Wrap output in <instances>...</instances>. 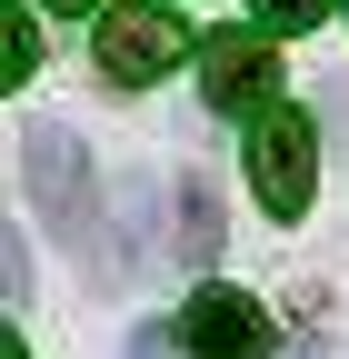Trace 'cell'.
Listing matches in <instances>:
<instances>
[{
    "mask_svg": "<svg viewBox=\"0 0 349 359\" xmlns=\"http://www.w3.org/2000/svg\"><path fill=\"white\" fill-rule=\"evenodd\" d=\"M20 190H30V210L50 219V230L80 250V240H100V190H90V150L70 140L60 120H30L20 130Z\"/></svg>",
    "mask_w": 349,
    "mask_h": 359,
    "instance_id": "cell-1",
    "label": "cell"
},
{
    "mask_svg": "<svg viewBox=\"0 0 349 359\" xmlns=\"http://www.w3.org/2000/svg\"><path fill=\"white\" fill-rule=\"evenodd\" d=\"M90 50H100V80L150 90L160 70H180V60H190V20L170 11V0H110L100 30H90Z\"/></svg>",
    "mask_w": 349,
    "mask_h": 359,
    "instance_id": "cell-2",
    "label": "cell"
},
{
    "mask_svg": "<svg viewBox=\"0 0 349 359\" xmlns=\"http://www.w3.org/2000/svg\"><path fill=\"white\" fill-rule=\"evenodd\" d=\"M310 180H320V130L299 110H270L249 130V190H259V210L299 219V210H310Z\"/></svg>",
    "mask_w": 349,
    "mask_h": 359,
    "instance_id": "cell-3",
    "label": "cell"
},
{
    "mask_svg": "<svg viewBox=\"0 0 349 359\" xmlns=\"http://www.w3.org/2000/svg\"><path fill=\"white\" fill-rule=\"evenodd\" d=\"M200 90H210V110H259V120H270L280 110L270 100V90H280L270 40H259V30H210L200 40Z\"/></svg>",
    "mask_w": 349,
    "mask_h": 359,
    "instance_id": "cell-4",
    "label": "cell"
},
{
    "mask_svg": "<svg viewBox=\"0 0 349 359\" xmlns=\"http://www.w3.org/2000/svg\"><path fill=\"white\" fill-rule=\"evenodd\" d=\"M180 349L190 359H259L270 349V309H259L249 290H200L180 309Z\"/></svg>",
    "mask_w": 349,
    "mask_h": 359,
    "instance_id": "cell-5",
    "label": "cell"
},
{
    "mask_svg": "<svg viewBox=\"0 0 349 359\" xmlns=\"http://www.w3.org/2000/svg\"><path fill=\"white\" fill-rule=\"evenodd\" d=\"M170 250H180V259L220 250V200H210V190H180V240H170Z\"/></svg>",
    "mask_w": 349,
    "mask_h": 359,
    "instance_id": "cell-6",
    "label": "cell"
},
{
    "mask_svg": "<svg viewBox=\"0 0 349 359\" xmlns=\"http://www.w3.org/2000/svg\"><path fill=\"white\" fill-rule=\"evenodd\" d=\"M0 50H11V80L40 70V20H30V0H11V20H0Z\"/></svg>",
    "mask_w": 349,
    "mask_h": 359,
    "instance_id": "cell-7",
    "label": "cell"
},
{
    "mask_svg": "<svg viewBox=\"0 0 349 359\" xmlns=\"http://www.w3.org/2000/svg\"><path fill=\"white\" fill-rule=\"evenodd\" d=\"M320 0H259V30H310Z\"/></svg>",
    "mask_w": 349,
    "mask_h": 359,
    "instance_id": "cell-8",
    "label": "cell"
},
{
    "mask_svg": "<svg viewBox=\"0 0 349 359\" xmlns=\"http://www.w3.org/2000/svg\"><path fill=\"white\" fill-rule=\"evenodd\" d=\"M0 280H11V299H30V250L20 240H0Z\"/></svg>",
    "mask_w": 349,
    "mask_h": 359,
    "instance_id": "cell-9",
    "label": "cell"
},
{
    "mask_svg": "<svg viewBox=\"0 0 349 359\" xmlns=\"http://www.w3.org/2000/svg\"><path fill=\"white\" fill-rule=\"evenodd\" d=\"M11 359H30V349H20V339H11Z\"/></svg>",
    "mask_w": 349,
    "mask_h": 359,
    "instance_id": "cell-10",
    "label": "cell"
},
{
    "mask_svg": "<svg viewBox=\"0 0 349 359\" xmlns=\"http://www.w3.org/2000/svg\"><path fill=\"white\" fill-rule=\"evenodd\" d=\"M60 11H80V0H60Z\"/></svg>",
    "mask_w": 349,
    "mask_h": 359,
    "instance_id": "cell-11",
    "label": "cell"
},
{
    "mask_svg": "<svg viewBox=\"0 0 349 359\" xmlns=\"http://www.w3.org/2000/svg\"><path fill=\"white\" fill-rule=\"evenodd\" d=\"M339 11H349V0H339Z\"/></svg>",
    "mask_w": 349,
    "mask_h": 359,
    "instance_id": "cell-12",
    "label": "cell"
}]
</instances>
